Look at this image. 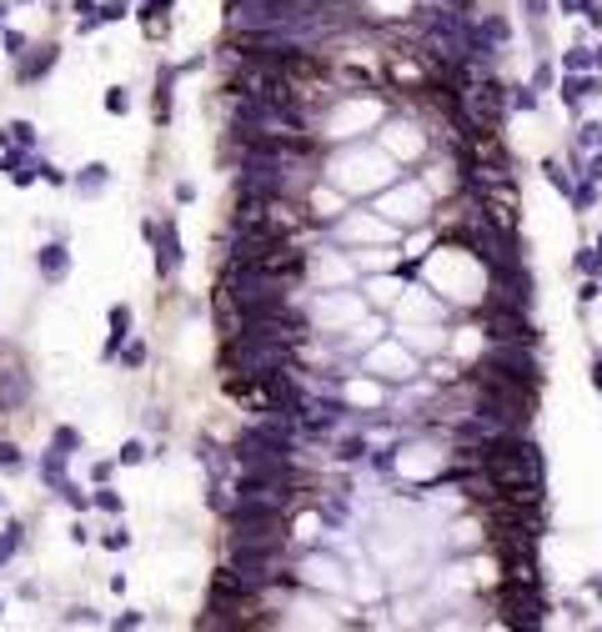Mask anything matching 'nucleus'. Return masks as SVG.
<instances>
[{
  "label": "nucleus",
  "mask_w": 602,
  "mask_h": 632,
  "mask_svg": "<svg viewBox=\"0 0 602 632\" xmlns=\"http://www.w3.org/2000/svg\"><path fill=\"white\" fill-rule=\"evenodd\" d=\"M296 226H301V216L282 191H241V201H236V231H241V236L286 241Z\"/></svg>",
  "instance_id": "nucleus-1"
},
{
  "label": "nucleus",
  "mask_w": 602,
  "mask_h": 632,
  "mask_svg": "<svg viewBox=\"0 0 602 632\" xmlns=\"http://www.w3.org/2000/svg\"><path fill=\"white\" fill-rule=\"evenodd\" d=\"M482 472L492 487H537V477H542V462L527 441H512V437H497L482 447Z\"/></svg>",
  "instance_id": "nucleus-2"
},
{
  "label": "nucleus",
  "mask_w": 602,
  "mask_h": 632,
  "mask_svg": "<svg viewBox=\"0 0 602 632\" xmlns=\"http://www.w3.org/2000/svg\"><path fill=\"white\" fill-rule=\"evenodd\" d=\"M236 266L246 271H261V276H276V281H291L307 271V256L291 246V241H276V236H246L236 246Z\"/></svg>",
  "instance_id": "nucleus-3"
},
{
  "label": "nucleus",
  "mask_w": 602,
  "mask_h": 632,
  "mask_svg": "<svg viewBox=\"0 0 602 632\" xmlns=\"http://www.w3.org/2000/svg\"><path fill=\"white\" fill-rule=\"evenodd\" d=\"M477 111H482L487 121H497V111H502V91L492 86V80H487V86L477 91Z\"/></svg>",
  "instance_id": "nucleus-4"
},
{
  "label": "nucleus",
  "mask_w": 602,
  "mask_h": 632,
  "mask_svg": "<svg viewBox=\"0 0 602 632\" xmlns=\"http://www.w3.org/2000/svg\"><path fill=\"white\" fill-rule=\"evenodd\" d=\"M40 271H46V276H60V271H66V246H46L40 251Z\"/></svg>",
  "instance_id": "nucleus-5"
},
{
  "label": "nucleus",
  "mask_w": 602,
  "mask_h": 632,
  "mask_svg": "<svg viewBox=\"0 0 602 632\" xmlns=\"http://www.w3.org/2000/svg\"><path fill=\"white\" fill-rule=\"evenodd\" d=\"M111 326H116V342H111V351H116V346H121V336L131 331V311H126V306H111Z\"/></svg>",
  "instance_id": "nucleus-6"
},
{
  "label": "nucleus",
  "mask_w": 602,
  "mask_h": 632,
  "mask_svg": "<svg viewBox=\"0 0 602 632\" xmlns=\"http://www.w3.org/2000/svg\"><path fill=\"white\" fill-rule=\"evenodd\" d=\"M51 60H55V51L46 46V51H40V60H31V66H26V80H35L40 71H51Z\"/></svg>",
  "instance_id": "nucleus-7"
},
{
  "label": "nucleus",
  "mask_w": 602,
  "mask_h": 632,
  "mask_svg": "<svg viewBox=\"0 0 602 632\" xmlns=\"http://www.w3.org/2000/svg\"><path fill=\"white\" fill-rule=\"evenodd\" d=\"M80 186H85V191H101V186H105V166H85V181Z\"/></svg>",
  "instance_id": "nucleus-8"
},
{
  "label": "nucleus",
  "mask_w": 602,
  "mask_h": 632,
  "mask_svg": "<svg viewBox=\"0 0 602 632\" xmlns=\"http://www.w3.org/2000/svg\"><path fill=\"white\" fill-rule=\"evenodd\" d=\"M0 467H6V472H15V467H20V452L10 447V441H0Z\"/></svg>",
  "instance_id": "nucleus-9"
},
{
  "label": "nucleus",
  "mask_w": 602,
  "mask_h": 632,
  "mask_svg": "<svg viewBox=\"0 0 602 632\" xmlns=\"http://www.w3.org/2000/svg\"><path fill=\"white\" fill-rule=\"evenodd\" d=\"M126 105H131V96H126V91H111V96H105V111H126Z\"/></svg>",
  "instance_id": "nucleus-10"
},
{
  "label": "nucleus",
  "mask_w": 602,
  "mask_h": 632,
  "mask_svg": "<svg viewBox=\"0 0 602 632\" xmlns=\"http://www.w3.org/2000/svg\"><path fill=\"white\" fill-rule=\"evenodd\" d=\"M141 457H146L141 441H126V447H121V462H141Z\"/></svg>",
  "instance_id": "nucleus-11"
},
{
  "label": "nucleus",
  "mask_w": 602,
  "mask_h": 632,
  "mask_svg": "<svg viewBox=\"0 0 602 632\" xmlns=\"http://www.w3.org/2000/svg\"><path fill=\"white\" fill-rule=\"evenodd\" d=\"M116 15H126V6H121V0H111V6H101V20H116Z\"/></svg>",
  "instance_id": "nucleus-12"
},
{
  "label": "nucleus",
  "mask_w": 602,
  "mask_h": 632,
  "mask_svg": "<svg viewBox=\"0 0 602 632\" xmlns=\"http://www.w3.org/2000/svg\"><path fill=\"white\" fill-rule=\"evenodd\" d=\"M307 6H321V0H307ZM327 6H336V0H327Z\"/></svg>",
  "instance_id": "nucleus-13"
}]
</instances>
